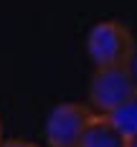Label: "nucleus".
Returning a JSON list of instances; mask_svg holds the SVG:
<instances>
[{
	"instance_id": "1",
	"label": "nucleus",
	"mask_w": 137,
	"mask_h": 147,
	"mask_svg": "<svg viewBox=\"0 0 137 147\" xmlns=\"http://www.w3.org/2000/svg\"><path fill=\"white\" fill-rule=\"evenodd\" d=\"M86 53L99 66H130L137 53L132 30L119 20H99L86 33Z\"/></svg>"
},
{
	"instance_id": "2",
	"label": "nucleus",
	"mask_w": 137,
	"mask_h": 147,
	"mask_svg": "<svg viewBox=\"0 0 137 147\" xmlns=\"http://www.w3.org/2000/svg\"><path fill=\"white\" fill-rule=\"evenodd\" d=\"M137 96L130 66H99L89 79V104L97 114H109Z\"/></svg>"
},
{
	"instance_id": "3",
	"label": "nucleus",
	"mask_w": 137,
	"mask_h": 147,
	"mask_svg": "<svg viewBox=\"0 0 137 147\" xmlns=\"http://www.w3.org/2000/svg\"><path fill=\"white\" fill-rule=\"evenodd\" d=\"M94 109L79 102H61L56 104L43 124L46 145L48 147H79L81 134L89 124Z\"/></svg>"
},
{
	"instance_id": "4",
	"label": "nucleus",
	"mask_w": 137,
	"mask_h": 147,
	"mask_svg": "<svg viewBox=\"0 0 137 147\" xmlns=\"http://www.w3.org/2000/svg\"><path fill=\"white\" fill-rule=\"evenodd\" d=\"M130 137L107 117V114H91L86 129L81 134L79 147H127Z\"/></svg>"
},
{
	"instance_id": "5",
	"label": "nucleus",
	"mask_w": 137,
	"mask_h": 147,
	"mask_svg": "<svg viewBox=\"0 0 137 147\" xmlns=\"http://www.w3.org/2000/svg\"><path fill=\"white\" fill-rule=\"evenodd\" d=\"M107 117L112 119L117 127H119L122 132L127 134V137H132V134H137V96L132 99V102L122 104L119 109H114V112H109Z\"/></svg>"
},
{
	"instance_id": "6",
	"label": "nucleus",
	"mask_w": 137,
	"mask_h": 147,
	"mask_svg": "<svg viewBox=\"0 0 137 147\" xmlns=\"http://www.w3.org/2000/svg\"><path fill=\"white\" fill-rule=\"evenodd\" d=\"M0 147H38L33 145V142H26V140H3Z\"/></svg>"
},
{
	"instance_id": "7",
	"label": "nucleus",
	"mask_w": 137,
	"mask_h": 147,
	"mask_svg": "<svg viewBox=\"0 0 137 147\" xmlns=\"http://www.w3.org/2000/svg\"><path fill=\"white\" fill-rule=\"evenodd\" d=\"M130 71H132V76H135V81H137V53H135V59H132V63H130Z\"/></svg>"
},
{
	"instance_id": "8",
	"label": "nucleus",
	"mask_w": 137,
	"mask_h": 147,
	"mask_svg": "<svg viewBox=\"0 0 137 147\" xmlns=\"http://www.w3.org/2000/svg\"><path fill=\"white\" fill-rule=\"evenodd\" d=\"M127 147H137V134H132V137H130V142H127Z\"/></svg>"
},
{
	"instance_id": "9",
	"label": "nucleus",
	"mask_w": 137,
	"mask_h": 147,
	"mask_svg": "<svg viewBox=\"0 0 137 147\" xmlns=\"http://www.w3.org/2000/svg\"><path fill=\"white\" fill-rule=\"evenodd\" d=\"M0 142H3V122H0Z\"/></svg>"
}]
</instances>
